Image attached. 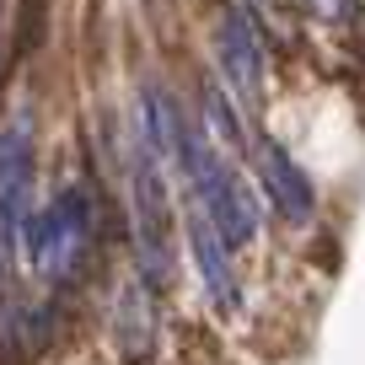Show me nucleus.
I'll return each mask as SVG.
<instances>
[{"instance_id":"f257e3e1","label":"nucleus","mask_w":365,"mask_h":365,"mask_svg":"<svg viewBox=\"0 0 365 365\" xmlns=\"http://www.w3.org/2000/svg\"><path fill=\"white\" fill-rule=\"evenodd\" d=\"M124 182H129V215H135V258L150 290L172 285V205H167V161L150 145L145 118H129L124 140Z\"/></svg>"},{"instance_id":"f03ea898","label":"nucleus","mask_w":365,"mask_h":365,"mask_svg":"<svg viewBox=\"0 0 365 365\" xmlns=\"http://www.w3.org/2000/svg\"><path fill=\"white\" fill-rule=\"evenodd\" d=\"M27 252H33L38 274H43L48 285H76L81 274L91 263V242H97V220H91V199L86 188H59L33 220H27Z\"/></svg>"},{"instance_id":"7ed1b4c3","label":"nucleus","mask_w":365,"mask_h":365,"mask_svg":"<svg viewBox=\"0 0 365 365\" xmlns=\"http://www.w3.org/2000/svg\"><path fill=\"white\" fill-rule=\"evenodd\" d=\"M33 172H38L33 113L0 118V231L6 237H22L33 220Z\"/></svg>"},{"instance_id":"20e7f679","label":"nucleus","mask_w":365,"mask_h":365,"mask_svg":"<svg viewBox=\"0 0 365 365\" xmlns=\"http://www.w3.org/2000/svg\"><path fill=\"white\" fill-rule=\"evenodd\" d=\"M215 59H220V81L237 91L242 103L263 97V33L242 6H226L215 27Z\"/></svg>"},{"instance_id":"39448f33","label":"nucleus","mask_w":365,"mask_h":365,"mask_svg":"<svg viewBox=\"0 0 365 365\" xmlns=\"http://www.w3.org/2000/svg\"><path fill=\"white\" fill-rule=\"evenodd\" d=\"M252 167H258V188L269 194V205L290 220V226H312L317 215V194H312V178L290 161L285 145H274V140H252L247 145Z\"/></svg>"},{"instance_id":"423d86ee","label":"nucleus","mask_w":365,"mask_h":365,"mask_svg":"<svg viewBox=\"0 0 365 365\" xmlns=\"http://www.w3.org/2000/svg\"><path fill=\"white\" fill-rule=\"evenodd\" d=\"M188 237H194V263H199V274H205V290H210V301H215V312H237L242 307V279H237V269H231L226 237H220L199 210H188Z\"/></svg>"},{"instance_id":"0eeeda50","label":"nucleus","mask_w":365,"mask_h":365,"mask_svg":"<svg viewBox=\"0 0 365 365\" xmlns=\"http://www.w3.org/2000/svg\"><path fill=\"white\" fill-rule=\"evenodd\" d=\"M205 124H210V140H215L220 150H247L252 145V135H247V124H242V113H237V103L226 97V81H205Z\"/></svg>"},{"instance_id":"6e6552de","label":"nucleus","mask_w":365,"mask_h":365,"mask_svg":"<svg viewBox=\"0 0 365 365\" xmlns=\"http://www.w3.org/2000/svg\"><path fill=\"white\" fill-rule=\"evenodd\" d=\"M150 339H156V317H150V296L140 285H129L118 296V344H124L129 360L150 354Z\"/></svg>"},{"instance_id":"1a4fd4ad","label":"nucleus","mask_w":365,"mask_h":365,"mask_svg":"<svg viewBox=\"0 0 365 365\" xmlns=\"http://www.w3.org/2000/svg\"><path fill=\"white\" fill-rule=\"evenodd\" d=\"M307 11H317V16H333V11H339V0H307Z\"/></svg>"},{"instance_id":"9d476101","label":"nucleus","mask_w":365,"mask_h":365,"mask_svg":"<svg viewBox=\"0 0 365 365\" xmlns=\"http://www.w3.org/2000/svg\"><path fill=\"white\" fill-rule=\"evenodd\" d=\"M258 11H269V16H279V11H285V0H258Z\"/></svg>"},{"instance_id":"9b49d317","label":"nucleus","mask_w":365,"mask_h":365,"mask_svg":"<svg viewBox=\"0 0 365 365\" xmlns=\"http://www.w3.org/2000/svg\"><path fill=\"white\" fill-rule=\"evenodd\" d=\"M0 6H6V0H0Z\"/></svg>"}]
</instances>
